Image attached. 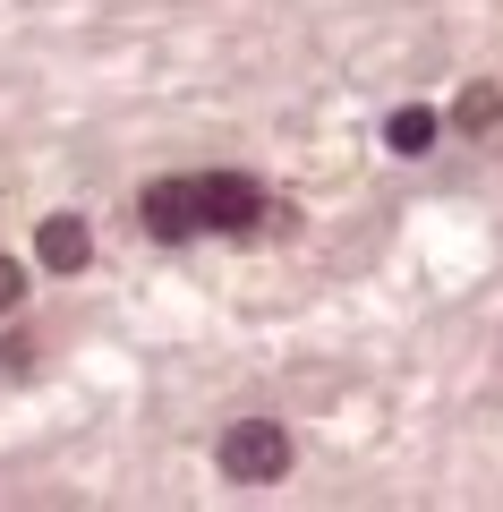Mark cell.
<instances>
[{
	"instance_id": "1",
	"label": "cell",
	"mask_w": 503,
	"mask_h": 512,
	"mask_svg": "<svg viewBox=\"0 0 503 512\" xmlns=\"http://www.w3.org/2000/svg\"><path fill=\"white\" fill-rule=\"evenodd\" d=\"M222 470H231L239 487H273V478L290 470V427L282 419H231V436H222Z\"/></svg>"
},
{
	"instance_id": "2",
	"label": "cell",
	"mask_w": 503,
	"mask_h": 512,
	"mask_svg": "<svg viewBox=\"0 0 503 512\" xmlns=\"http://www.w3.org/2000/svg\"><path fill=\"white\" fill-rule=\"evenodd\" d=\"M256 214H265L256 180H239V171H214V180H197V222H205V231H256Z\"/></svg>"
},
{
	"instance_id": "3",
	"label": "cell",
	"mask_w": 503,
	"mask_h": 512,
	"mask_svg": "<svg viewBox=\"0 0 503 512\" xmlns=\"http://www.w3.org/2000/svg\"><path fill=\"white\" fill-rule=\"evenodd\" d=\"M145 231H154V239H188V231H205V222H197V180H162V188H145Z\"/></svg>"
},
{
	"instance_id": "4",
	"label": "cell",
	"mask_w": 503,
	"mask_h": 512,
	"mask_svg": "<svg viewBox=\"0 0 503 512\" xmlns=\"http://www.w3.org/2000/svg\"><path fill=\"white\" fill-rule=\"evenodd\" d=\"M35 248H43V265H52V274H77V265L94 256V239H86V222H77V214H52Z\"/></svg>"
},
{
	"instance_id": "5",
	"label": "cell",
	"mask_w": 503,
	"mask_h": 512,
	"mask_svg": "<svg viewBox=\"0 0 503 512\" xmlns=\"http://www.w3.org/2000/svg\"><path fill=\"white\" fill-rule=\"evenodd\" d=\"M384 137H393V154H427L435 146V111H393V128H384Z\"/></svg>"
},
{
	"instance_id": "6",
	"label": "cell",
	"mask_w": 503,
	"mask_h": 512,
	"mask_svg": "<svg viewBox=\"0 0 503 512\" xmlns=\"http://www.w3.org/2000/svg\"><path fill=\"white\" fill-rule=\"evenodd\" d=\"M452 120H461L469 137H478V128H495V120H503V94H495V86H469L461 103H452Z\"/></svg>"
},
{
	"instance_id": "7",
	"label": "cell",
	"mask_w": 503,
	"mask_h": 512,
	"mask_svg": "<svg viewBox=\"0 0 503 512\" xmlns=\"http://www.w3.org/2000/svg\"><path fill=\"white\" fill-rule=\"evenodd\" d=\"M18 299H26V265H9V256H0V316L18 308Z\"/></svg>"
}]
</instances>
